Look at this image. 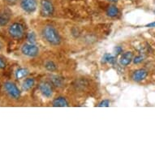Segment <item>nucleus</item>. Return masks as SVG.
Returning a JSON list of instances; mask_svg holds the SVG:
<instances>
[{
    "instance_id": "obj_5",
    "label": "nucleus",
    "mask_w": 155,
    "mask_h": 155,
    "mask_svg": "<svg viewBox=\"0 0 155 155\" xmlns=\"http://www.w3.org/2000/svg\"><path fill=\"white\" fill-rule=\"evenodd\" d=\"M54 6L49 0L41 1V14L43 16H51L54 13Z\"/></svg>"
},
{
    "instance_id": "obj_9",
    "label": "nucleus",
    "mask_w": 155,
    "mask_h": 155,
    "mask_svg": "<svg viewBox=\"0 0 155 155\" xmlns=\"http://www.w3.org/2000/svg\"><path fill=\"white\" fill-rule=\"evenodd\" d=\"M132 59H133V54H132V52H130V51L125 52L120 57V64L122 66H127L133 60Z\"/></svg>"
},
{
    "instance_id": "obj_11",
    "label": "nucleus",
    "mask_w": 155,
    "mask_h": 155,
    "mask_svg": "<svg viewBox=\"0 0 155 155\" xmlns=\"http://www.w3.org/2000/svg\"><path fill=\"white\" fill-rule=\"evenodd\" d=\"M51 83L56 87H63L64 84V79L59 76H52L51 77Z\"/></svg>"
},
{
    "instance_id": "obj_24",
    "label": "nucleus",
    "mask_w": 155,
    "mask_h": 155,
    "mask_svg": "<svg viewBox=\"0 0 155 155\" xmlns=\"http://www.w3.org/2000/svg\"><path fill=\"white\" fill-rule=\"evenodd\" d=\"M16 0H8V2H9V3H15Z\"/></svg>"
},
{
    "instance_id": "obj_19",
    "label": "nucleus",
    "mask_w": 155,
    "mask_h": 155,
    "mask_svg": "<svg viewBox=\"0 0 155 155\" xmlns=\"http://www.w3.org/2000/svg\"><path fill=\"white\" fill-rule=\"evenodd\" d=\"M144 60V58H143V56L141 55H138V56H136L133 59V62H134V64H140L141 62Z\"/></svg>"
},
{
    "instance_id": "obj_8",
    "label": "nucleus",
    "mask_w": 155,
    "mask_h": 155,
    "mask_svg": "<svg viewBox=\"0 0 155 155\" xmlns=\"http://www.w3.org/2000/svg\"><path fill=\"white\" fill-rule=\"evenodd\" d=\"M39 89L42 94L43 96L46 97H51L53 94V91H52V88L50 85V84L46 83V82H42L39 85Z\"/></svg>"
},
{
    "instance_id": "obj_7",
    "label": "nucleus",
    "mask_w": 155,
    "mask_h": 155,
    "mask_svg": "<svg viewBox=\"0 0 155 155\" xmlns=\"http://www.w3.org/2000/svg\"><path fill=\"white\" fill-rule=\"evenodd\" d=\"M147 76L148 72L147 71H145V69H138V70L133 72L132 78L134 81L139 82L143 81V80H145L147 77Z\"/></svg>"
},
{
    "instance_id": "obj_12",
    "label": "nucleus",
    "mask_w": 155,
    "mask_h": 155,
    "mask_svg": "<svg viewBox=\"0 0 155 155\" xmlns=\"http://www.w3.org/2000/svg\"><path fill=\"white\" fill-rule=\"evenodd\" d=\"M10 21V15L6 12H0V26H5Z\"/></svg>"
},
{
    "instance_id": "obj_22",
    "label": "nucleus",
    "mask_w": 155,
    "mask_h": 155,
    "mask_svg": "<svg viewBox=\"0 0 155 155\" xmlns=\"http://www.w3.org/2000/svg\"><path fill=\"white\" fill-rule=\"evenodd\" d=\"M5 67H6L5 62L3 61V59H2L1 58H0V69L4 68Z\"/></svg>"
},
{
    "instance_id": "obj_16",
    "label": "nucleus",
    "mask_w": 155,
    "mask_h": 155,
    "mask_svg": "<svg viewBox=\"0 0 155 155\" xmlns=\"http://www.w3.org/2000/svg\"><path fill=\"white\" fill-rule=\"evenodd\" d=\"M116 58L110 54H105L103 58H102V62L103 63H110V64H114L115 62Z\"/></svg>"
},
{
    "instance_id": "obj_26",
    "label": "nucleus",
    "mask_w": 155,
    "mask_h": 155,
    "mask_svg": "<svg viewBox=\"0 0 155 155\" xmlns=\"http://www.w3.org/2000/svg\"><path fill=\"white\" fill-rule=\"evenodd\" d=\"M1 48H2V45H1V43H0V50H1Z\"/></svg>"
},
{
    "instance_id": "obj_14",
    "label": "nucleus",
    "mask_w": 155,
    "mask_h": 155,
    "mask_svg": "<svg viewBox=\"0 0 155 155\" xmlns=\"http://www.w3.org/2000/svg\"><path fill=\"white\" fill-rule=\"evenodd\" d=\"M107 15L110 16V17H114V16H116L119 14V10H118V8L115 6L112 5L110 6L109 8H107Z\"/></svg>"
},
{
    "instance_id": "obj_3",
    "label": "nucleus",
    "mask_w": 155,
    "mask_h": 155,
    "mask_svg": "<svg viewBox=\"0 0 155 155\" xmlns=\"http://www.w3.org/2000/svg\"><path fill=\"white\" fill-rule=\"evenodd\" d=\"M4 89H5L6 92L10 95L11 97H12L13 99H18L21 97L20 89H18L17 86L12 82H6L4 84Z\"/></svg>"
},
{
    "instance_id": "obj_21",
    "label": "nucleus",
    "mask_w": 155,
    "mask_h": 155,
    "mask_svg": "<svg viewBox=\"0 0 155 155\" xmlns=\"http://www.w3.org/2000/svg\"><path fill=\"white\" fill-rule=\"evenodd\" d=\"M114 51H115V54H116V55L118 54H120L123 52V49L120 47V46H116L115 48H114Z\"/></svg>"
},
{
    "instance_id": "obj_17",
    "label": "nucleus",
    "mask_w": 155,
    "mask_h": 155,
    "mask_svg": "<svg viewBox=\"0 0 155 155\" xmlns=\"http://www.w3.org/2000/svg\"><path fill=\"white\" fill-rule=\"evenodd\" d=\"M45 67H46V68L47 69L48 71H54V70H56V68H57L56 64L52 61L46 62V64H45Z\"/></svg>"
},
{
    "instance_id": "obj_25",
    "label": "nucleus",
    "mask_w": 155,
    "mask_h": 155,
    "mask_svg": "<svg viewBox=\"0 0 155 155\" xmlns=\"http://www.w3.org/2000/svg\"><path fill=\"white\" fill-rule=\"evenodd\" d=\"M110 2H112V3H116L118 2V0H109Z\"/></svg>"
},
{
    "instance_id": "obj_20",
    "label": "nucleus",
    "mask_w": 155,
    "mask_h": 155,
    "mask_svg": "<svg viewBox=\"0 0 155 155\" xmlns=\"http://www.w3.org/2000/svg\"><path fill=\"white\" fill-rule=\"evenodd\" d=\"M109 105H110L109 100H103V101H102V102H100L99 105H98V107H109Z\"/></svg>"
},
{
    "instance_id": "obj_2",
    "label": "nucleus",
    "mask_w": 155,
    "mask_h": 155,
    "mask_svg": "<svg viewBox=\"0 0 155 155\" xmlns=\"http://www.w3.org/2000/svg\"><path fill=\"white\" fill-rule=\"evenodd\" d=\"M8 33L11 37L15 39H21L25 34L24 26L20 23H14L8 28Z\"/></svg>"
},
{
    "instance_id": "obj_1",
    "label": "nucleus",
    "mask_w": 155,
    "mask_h": 155,
    "mask_svg": "<svg viewBox=\"0 0 155 155\" xmlns=\"http://www.w3.org/2000/svg\"><path fill=\"white\" fill-rule=\"evenodd\" d=\"M44 38L46 41L54 46H57L61 42V38L59 37V33L56 31V29L52 26H46L42 31Z\"/></svg>"
},
{
    "instance_id": "obj_13",
    "label": "nucleus",
    "mask_w": 155,
    "mask_h": 155,
    "mask_svg": "<svg viewBox=\"0 0 155 155\" xmlns=\"http://www.w3.org/2000/svg\"><path fill=\"white\" fill-rule=\"evenodd\" d=\"M34 79L33 78H27V79L24 81L23 85H22V88H23L24 90H28V89H30L34 85Z\"/></svg>"
},
{
    "instance_id": "obj_4",
    "label": "nucleus",
    "mask_w": 155,
    "mask_h": 155,
    "mask_svg": "<svg viewBox=\"0 0 155 155\" xmlns=\"http://www.w3.org/2000/svg\"><path fill=\"white\" fill-rule=\"evenodd\" d=\"M22 53L28 57H35L39 53V49L38 46H36L33 43H25L24 44L21 48Z\"/></svg>"
},
{
    "instance_id": "obj_6",
    "label": "nucleus",
    "mask_w": 155,
    "mask_h": 155,
    "mask_svg": "<svg viewBox=\"0 0 155 155\" xmlns=\"http://www.w3.org/2000/svg\"><path fill=\"white\" fill-rule=\"evenodd\" d=\"M21 6L26 12L32 13L37 8V1L36 0H21Z\"/></svg>"
},
{
    "instance_id": "obj_23",
    "label": "nucleus",
    "mask_w": 155,
    "mask_h": 155,
    "mask_svg": "<svg viewBox=\"0 0 155 155\" xmlns=\"http://www.w3.org/2000/svg\"><path fill=\"white\" fill-rule=\"evenodd\" d=\"M145 27H147V28H153V27H155V21L154 22H152V23L148 24V25H146Z\"/></svg>"
},
{
    "instance_id": "obj_15",
    "label": "nucleus",
    "mask_w": 155,
    "mask_h": 155,
    "mask_svg": "<svg viewBox=\"0 0 155 155\" xmlns=\"http://www.w3.org/2000/svg\"><path fill=\"white\" fill-rule=\"evenodd\" d=\"M28 75V70L25 68H20L18 69L16 72H15V77L16 79L21 80L24 77H25Z\"/></svg>"
},
{
    "instance_id": "obj_10",
    "label": "nucleus",
    "mask_w": 155,
    "mask_h": 155,
    "mask_svg": "<svg viewBox=\"0 0 155 155\" xmlns=\"http://www.w3.org/2000/svg\"><path fill=\"white\" fill-rule=\"evenodd\" d=\"M53 106L55 107H65L68 106V102H67V100L64 97H59L54 100Z\"/></svg>"
},
{
    "instance_id": "obj_18",
    "label": "nucleus",
    "mask_w": 155,
    "mask_h": 155,
    "mask_svg": "<svg viewBox=\"0 0 155 155\" xmlns=\"http://www.w3.org/2000/svg\"><path fill=\"white\" fill-rule=\"evenodd\" d=\"M28 40L30 43H34L36 40L35 34L33 33H30L28 34Z\"/></svg>"
}]
</instances>
